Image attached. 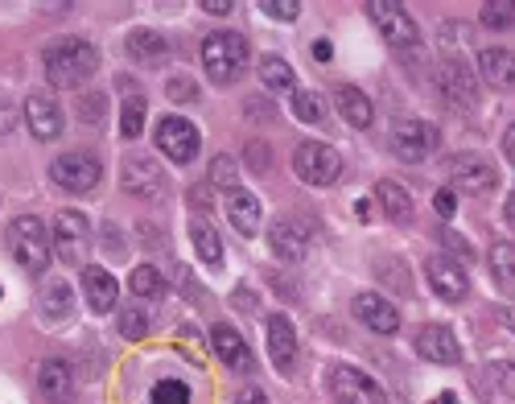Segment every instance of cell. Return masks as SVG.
Returning <instances> with one entry per match:
<instances>
[{
  "label": "cell",
  "mask_w": 515,
  "mask_h": 404,
  "mask_svg": "<svg viewBox=\"0 0 515 404\" xmlns=\"http://www.w3.org/2000/svg\"><path fill=\"white\" fill-rule=\"evenodd\" d=\"M260 83H264L268 91H293L297 75H293V66H289L285 58H264V62H260Z\"/></svg>",
  "instance_id": "obj_31"
},
{
  "label": "cell",
  "mask_w": 515,
  "mask_h": 404,
  "mask_svg": "<svg viewBox=\"0 0 515 404\" xmlns=\"http://www.w3.org/2000/svg\"><path fill=\"white\" fill-rule=\"evenodd\" d=\"M190 240H194V248L202 256V264H211V268L223 264V240H219V231L206 219H190Z\"/></svg>",
  "instance_id": "obj_29"
},
{
  "label": "cell",
  "mask_w": 515,
  "mask_h": 404,
  "mask_svg": "<svg viewBox=\"0 0 515 404\" xmlns=\"http://www.w3.org/2000/svg\"><path fill=\"white\" fill-rule=\"evenodd\" d=\"M165 95L174 99V104H194V99H198V83L190 75H178V79L165 83Z\"/></svg>",
  "instance_id": "obj_38"
},
{
  "label": "cell",
  "mask_w": 515,
  "mask_h": 404,
  "mask_svg": "<svg viewBox=\"0 0 515 404\" xmlns=\"http://www.w3.org/2000/svg\"><path fill=\"white\" fill-rule=\"evenodd\" d=\"M145 330H149V314L145 310H136V306L120 310V334H124V339H145Z\"/></svg>",
  "instance_id": "obj_37"
},
{
  "label": "cell",
  "mask_w": 515,
  "mask_h": 404,
  "mask_svg": "<svg viewBox=\"0 0 515 404\" xmlns=\"http://www.w3.org/2000/svg\"><path fill=\"white\" fill-rule=\"evenodd\" d=\"M79 120L83 124H103V95L99 91H87V95H79Z\"/></svg>",
  "instance_id": "obj_39"
},
{
  "label": "cell",
  "mask_w": 515,
  "mask_h": 404,
  "mask_svg": "<svg viewBox=\"0 0 515 404\" xmlns=\"http://www.w3.org/2000/svg\"><path fill=\"white\" fill-rule=\"evenodd\" d=\"M120 182H124V190L132 194V198H145V202H153V198H165V170L149 157V153H132L124 165H120Z\"/></svg>",
  "instance_id": "obj_9"
},
{
  "label": "cell",
  "mask_w": 515,
  "mask_h": 404,
  "mask_svg": "<svg viewBox=\"0 0 515 404\" xmlns=\"http://www.w3.org/2000/svg\"><path fill=\"white\" fill-rule=\"evenodd\" d=\"M50 178H54L62 190H71V194H91V190L99 186V178H103V165H99V157H95V153L75 149V153L54 157Z\"/></svg>",
  "instance_id": "obj_5"
},
{
  "label": "cell",
  "mask_w": 515,
  "mask_h": 404,
  "mask_svg": "<svg viewBox=\"0 0 515 404\" xmlns=\"http://www.w3.org/2000/svg\"><path fill=\"white\" fill-rule=\"evenodd\" d=\"M202 66H206V79L227 87L235 83L239 75H244V66H248V42L239 38V33L231 29H219L211 33V38L202 42Z\"/></svg>",
  "instance_id": "obj_2"
},
{
  "label": "cell",
  "mask_w": 515,
  "mask_h": 404,
  "mask_svg": "<svg viewBox=\"0 0 515 404\" xmlns=\"http://www.w3.org/2000/svg\"><path fill=\"white\" fill-rule=\"evenodd\" d=\"M178 339H182V343L194 351V359L202 363V355H198V330H194V326H182V330H178Z\"/></svg>",
  "instance_id": "obj_48"
},
{
  "label": "cell",
  "mask_w": 515,
  "mask_h": 404,
  "mask_svg": "<svg viewBox=\"0 0 515 404\" xmlns=\"http://www.w3.org/2000/svg\"><path fill=\"white\" fill-rule=\"evenodd\" d=\"M13 124H17V108L9 99H0V132H13Z\"/></svg>",
  "instance_id": "obj_46"
},
{
  "label": "cell",
  "mask_w": 515,
  "mask_h": 404,
  "mask_svg": "<svg viewBox=\"0 0 515 404\" xmlns=\"http://www.w3.org/2000/svg\"><path fill=\"white\" fill-rule=\"evenodd\" d=\"M367 13H371V21H375V29H380L396 50H412V46L421 42L417 17H408V9L396 5V0H371Z\"/></svg>",
  "instance_id": "obj_7"
},
{
  "label": "cell",
  "mask_w": 515,
  "mask_h": 404,
  "mask_svg": "<svg viewBox=\"0 0 515 404\" xmlns=\"http://www.w3.org/2000/svg\"><path fill=\"white\" fill-rule=\"evenodd\" d=\"M309 50H314V58H318V62H330V54H334V46H330L326 38H322V42H314Z\"/></svg>",
  "instance_id": "obj_49"
},
{
  "label": "cell",
  "mask_w": 515,
  "mask_h": 404,
  "mask_svg": "<svg viewBox=\"0 0 515 404\" xmlns=\"http://www.w3.org/2000/svg\"><path fill=\"white\" fill-rule=\"evenodd\" d=\"M375 268H380V277H384V273L392 277L388 285H392L396 293H412V285H408V268H404L400 260H392V256H388V260H380V264H375Z\"/></svg>",
  "instance_id": "obj_40"
},
{
  "label": "cell",
  "mask_w": 515,
  "mask_h": 404,
  "mask_svg": "<svg viewBox=\"0 0 515 404\" xmlns=\"http://www.w3.org/2000/svg\"><path fill=\"white\" fill-rule=\"evenodd\" d=\"M429 404H458V396H454V392H441V396H433Z\"/></svg>",
  "instance_id": "obj_53"
},
{
  "label": "cell",
  "mask_w": 515,
  "mask_h": 404,
  "mask_svg": "<svg viewBox=\"0 0 515 404\" xmlns=\"http://www.w3.org/2000/svg\"><path fill=\"white\" fill-rule=\"evenodd\" d=\"M375 198H380V207H384V215L392 223H408L412 219V198H408V190L400 182H392V178L375 182Z\"/></svg>",
  "instance_id": "obj_28"
},
{
  "label": "cell",
  "mask_w": 515,
  "mask_h": 404,
  "mask_svg": "<svg viewBox=\"0 0 515 404\" xmlns=\"http://www.w3.org/2000/svg\"><path fill=\"white\" fill-rule=\"evenodd\" d=\"M437 87H441V99H445L450 108L470 112V108L478 104V75L470 71L466 62H458V58H445V62L437 66Z\"/></svg>",
  "instance_id": "obj_10"
},
{
  "label": "cell",
  "mask_w": 515,
  "mask_h": 404,
  "mask_svg": "<svg viewBox=\"0 0 515 404\" xmlns=\"http://www.w3.org/2000/svg\"><path fill=\"white\" fill-rule=\"evenodd\" d=\"M99 50L83 38H58L46 46V79L54 87H79L95 75Z\"/></svg>",
  "instance_id": "obj_1"
},
{
  "label": "cell",
  "mask_w": 515,
  "mask_h": 404,
  "mask_svg": "<svg viewBox=\"0 0 515 404\" xmlns=\"http://www.w3.org/2000/svg\"><path fill=\"white\" fill-rule=\"evenodd\" d=\"M128 289H132L136 297H161V293H165V277L157 273L153 264H141V268H132Z\"/></svg>",
  "instance_id": "obj_32"
},
{
  "label": "cell",
  "mask_w": 515,
  "mask_h": 404,
  "mask_svg": "<svg viewBox=\"0 0 515 404\" xmlns=\"http://www.w3.org/2000/svg\"><path fill=\"white\" fill-rule=\"evenodd\" d=\"M38 388H42V396L54 400V404L71 400V392H75L71 363H66V359H42V367H38Z\"/></svg>",
  "instance_id": "obj_23"
},
{
  "label": "cell",
  "mask_w": 515,
  "mask_h": 404,
  "mask_svg": "<svg viewBox=\"0 0 515 404\" xmlns=\"http://www.w3.org/2000/svg\"><path fill=\"white\" fill-rule=\"evenodd\" d=\"M145 99H128V104L120 108V137L124 141H136L145 132Z\"/></svg>",
  "instance_id": "obj_34"
},
{
  "label": "cell",
  "mask_w": 515,
  "mask_h": 404,
  "mask_svg": "<svg viewBox=\"0 0 515 404\" xmlns=\"http://www.w3.org/2000/svg\"><path fill=\"white\" fill-rule=\"evenodd\" d=\"M206 13H231V0H202Z\"/></svg>",
  "instance_id": "obj_50"
},
{
  "label": "cell",
  "mask_w": 515,
  "mask_h": 404,
  "mask_svg": "<svg viewBox=\"0 0 515 404\" xmlns=\"http://www.w3.org/2000/svg\"><path fill=\"white\" fill-rule=\"evenodd\" d=\"M491 376L499 380V388H503L507 396H515V363H495V367H491Z\"/></svg>",
  "instance_id": "obj_44"
},
{
  "label": "cell",
  "mask_w": 515,
  "mask_h": 404,
  "mask_svg": "<svg viewBox=\"0 0 515 404\" xmlns=\"http://www.w3.org/2000/svg\"><path fill=\"white\" fill-rule=\"evenodd\" d=\"M25 124H29V132L38 141H58L62 137V108L54 104L50 95H29L25 99Z\"/></svg>",
  "instance_id": "obj_16"
},
{
  "label": "cell",
  "mask_w": 515,
  "mask_h": 404,
  "mask_svg": "<svg viewBox=\"0 0 515 404\" xmlns=\"http://www.w3.org/2000/svg\"><path fill=\"white\" fill-rule=\"evenodd\" d=\"M445 174H450V182L462 190V194H491L499 174H495V165L483 161V157H474V153H458L450 157V165H445Z\"/></svg>",
  "instance_id": "obj_12"
},
{
  "label": "cell",
  "mask_w": 515,
  "mask_h": 404,
  "mask_svg": "<svg viewBox=\"0 0 515 404\" xmlns=\"http://www.w3.org/2000/svg\"><path fill=\"white\" fill-rule=\"evenodd\" d=\"M211 347H215L219 363H227V367H231V372H252V351H248V343H244V334H239L235 326L219 322V326L211 330Z\"/></svg>",
  "instance_id": "obj_19"
},
{
  "label": "cell",
  "mask_w": 515,
  "mask_h": 404,
  "mask_svg": "<svg viewBox=\"0 0 515 404\" xmlns=\"http://www.w3.org/2000/svg\"><path fill=\"white\" fill-rule=\"evenodd\" d=\"M478 71L495 87H515V50H503V46L483 50L478 54Z\"/></svg>",
  "instance_id": "obj_27"
},
{
  "label": "cell",
  "mask_w": 515,
  "mask_h": 404,
  "mask_svg": "<svg viewBox=\"0 0 515 404\" xmlns=\"http://www.w3.org/2000/svg\"><path fill=\"white\" fill-rule=\"evenodd\" d=\"M38 314L46 326H62L66 318L75 314V297H71V285L66 281H46L42 293H38Z\"/></svg>",
  "instance_id": "obj_22"
},
{
  "label": "cell",
  "mask_w": 515,
  "mask_h": 404,
  "mask_svg": "<svg viewBox=\"0 0 515 404\" xmlns=\"http://www.w3.org/2000/svg\"><path fill=\"white\" fill-rule=\"evenodd\" d=\"M244 149H248L244 157H248V165H252L256 174H264L268 165H272V153H268V145H264V141H252V145H244Z\"/></svg>",
  "instance_id": "obj_43"
},
{
  "label": "cell",
  "mask_w": 515,
  "mask_h": 404,
  "mask_svg": "<svg viewBox=\"0 0 515 404\" xmlns=\"http://www.w3.org/2000/svg\"><path fill=\"white\" fill-rule=\"evenodd\" d=\"M157 149L169 161H178V165L194 161L198 157V128L190 120H182V116H165L157 124Z\"/></svg>",
  "instance_id": "obj_14"
},
{
  "label": "cell",
  "mask_w": 515,
  "mask_h": 404,
  "mask_svg": "<svg viewBox=\"0 0 515 404\" xmlns=\"http://www.w3.org/2000/svg\"><path fill=\"white\" fill-rule=\"evenodd\" d=\"M211 182L223 190H235V161L231 157H215L211 161Z\"/></svg>",
  "instance_id": "obj_41"
},
{
  "label": "cell",
  "mask_w": 515,
  "mask_h": 404,
  "mask_svg": "<svg viewBox=\"0 0 515 404\" xmlns=\"http://www.w3.org/2000/svg\"><path fill=\"white\" fill-rule=\"evenodd\" d=\"M503 326H507V330H515V318H511V314H503Z\"/></svg>",
  "instance_id": "obj_54"
},
{
  "label": "cell",
  "mask_w": 515,
  "mask_h": 404,
  "mask_svg": "<svg viewBox=\"0 0 515 404\" xmlns=\"http://www.w3.org/2000/svg\"><path fill=\"white\" fill-rule=\"evenodd\" d=\"M223 207H227V215H231V227L239 231V235H256L260 231V202L248 194V190H227L223 194Z\"/></svg>",
  "instance_id": "obj_25"
},
{
  "label": "cell",
  "mask_w": 515,
  "mask_h": 404,
  "mask_svg": "<svg viewBox=\"0 0 515 404\" xmlns=\"http://www.w3.org/2000/svg\"><path fill=\"white\" fill-rule=\"evenodd\" d=\"M330 396L338 404H388L384 388L375 384L367 372H359V367H347V363L330 367Z\"/></svg>",
  "instance_id": "obj_8"
},
{
  "label": "cell",
  "mask_w": 515,
  "mask_h": 404,
  "mask_svg": "<svg viewBox=\"0 0 515 404\" xmlns=\"http://www.w3.org/2000/svg\"><path fill=\"white\" fill-rule=\"evenodd\" d=\"M235 404H268V396H264V392H260L256 384H248L244 392H239V396H235Z\"/></svg>",
  "instance_id": "obj_47"
},
{
  "label": "cell",
  "mask_w": 515,
  "mask_h": 404,
  "mask_svg": "<svg viewBox=\"0 0 515 404\" xmlns=\"http://www.w3.org/2000/svg\"><path fill=\"white\" fill-rule=\"evenodd\" d=\"M149 400L153 404H190V392H186L182 380H161V384H153V396Z\"/></svg>",
  "instance_id": "obj_36"
},
{
  "label": "cell",
  "mask_w": 515,
  "mask_h": 404,
  "mask_svg": "<svg viewBox=\"0 0 515 404\" xmlns=\"http://www.w3.org/2000/svg\"><path fill=\"white\" fill-rule=\"evenodd\" d=\"M503 153H507V161L515 165V124L507 128V137H503Z\"/></svg>",
  "instance_id": "obj_51"
},
{
  "label": "cell",
  "mask_w": 515,
  "mask_h": 404,
  "mask_svg": "<svg viewBox=\"0 0 515 404\" xmlns=\"http://www.w3.org/2000/svg\"><path fill=\"white\" fill-rule=\"evenodd\" d=\"M124 54L136 62V66H165L169 62V42L153 29H132L124 38Z\"/></svg>",
  "instance_id": "obj_20"
},
{
  "label": "cell",
  "mask_w": 515,
  "mask_h": 404,
  "mask_svg": "<svg viewBox=\"0 0 515 404\" xmlns=\"http://www.w3.org/2000/svg\"><path fill=\"white\" fill-rule=\"evenodd\" d=\"M268 351H272V367H277V372H289L293 359H297V330L285 314L268 318Z\"/></svg>",
  "instance_id": "obj_21"
},
{
  "label": "cell",
  "mask_w": 515,
  "mask_h": 404,
  "mask_svg": "<svg viewBox=\"0 0 515 404\" xmlns=\"http://www.w3.org/2000/svg\"><path fill=\"white\" fill-rule=\"evenodd\" d=\"M433 149H437V128H433V124H425V120H400V124L392 128V153H396L400 161L417 165V161H425Z\"/></svg>",
  "instance_id": "obj_13"
},
{
  "label": "cell",
  "mask_w": 515,
  "mask_h": 404,
  "mask_svg": "<svg viewBox=\"0 0 515 404\" xmlns=\"http://www.w3.org/2000/svg\"><path fill=\"white\" fill-rule=\"evenodd\" d=\"M433 207H437V215H445V219H450V215H454V207H458L454 190H450V186H441V190L433 194Z\"/></svg>",
  "instance_id": "obj_45"
},
{
  "label": "cell",
  "mask_w": 515,
  "mask_h": 404,
  "mask_svg": "<svg viewBox=\"0 0 515 404\" xmlns=\"http://www.w3.org/2000/svg\"><path fill=\"white\" fill-rule=\"evenodd\" d=\"M425 277H429V285H433V293H437L441 301H462V297L470 293L466 268L454 264V260H445V256H433V260L425 264Z\"/></svg>",
  "instance_id": "obj_15"
},
{
  "label": "cell",
  "mask_w": 515,
  "mask_h": 404,
  "mask_svg": "<svg viewBox=\"0 0 515 404\" xmlns=\"http://www.w3.org/2000/svg\"><path fill=\"white\" fill-rule=\"evenodd\" d=\"M487 260H491V273H495L499 289L515 293V244H495Z\"/></svg>",
  "instance_id": "obj_30"
},
{
  "label": "cell",
  "mask_w": 515,
  "mask_h": 404,
  "mask_svg": "<svg viewBox=\"0 0 515 404\" xmlns=\"http://www.w3.org/2000/svg\"><path fill=\"white\" fill-rule=\"evenodd\" d=\"M116 293H120V285L112 281L108 268H83V297L95 314H108L116 306Z\"/></svg>",
  "instance_id": "obj_24"
},
{
  "label": "cell",
  "mask_w": 515,
  "mask_h": 404,
  "mask_svg": "<svg viewBox=\"0 0 515 404\" xmlns=\"http://www.w3.org/2000/svg\"><path fill=\"white\" fill-rule=\"evenodd\" d=\"M412 347H417V355L429 363H462V347L445 326H421Z\"/></svg>",
  "instance_id": "obj_17"
},
{
  "label": "cell",
  "mask_w": 515,
  "mask_h": 404,
  "mask_svg": "<svg viewBox=\"0 0 515 404\" xmlns=\"http://www.w3.org/2000/svg\"><path fill=\"white\" fill-rule=\"evenodd\" d=\"M54 248L66 264H83L87 248H91V223L79 211H58L54 215Z\"/></svg>",
  "instance_id": "obj_11"
},
{
  "label": "cell",
  "mask_w": 515,
  "mask_h": 404,
  "mask_svg": "<svg viewBox=\"0 0 515 404\" xmlns=\"http://www.w3.org/2000/svg\"><path fill=\"white\" fill-rule=\"evenodd\" d=\"M334 108H338V116L347 120V124H355V128H367L371 124V116H375V108H371V99L359 91V87H334Z\"/></svg>",
  "instance_id": "obj_26"
},
{
  "label": "cell",
  "mask_w": 515,
  "mask_h": 404,
  "mask_svg": "<svg viewBox=\"0 0 515 404\" xmlns=\"http://www.w3.org/2000/svg\"><path fill=\"white\" fill-rule=\"evenodd\" d=\"M478 21L491 25V29H507L515 21V0H487L483 13H478Z\"/></svg>",
  "instance_id": "obj_35"
},
{
  "label": "cell",
  "mask_w": 515,
  "mask_h": 404,
  "mask_svg": "<svg viewBox=\"0 0 515 404\" xmlns=\"http://www.w3.org/2000/svg\"><path fill=\"white\" fill-rule=\"evenodd\" d=\"M268 248H272V256H277V260H289V264L305 260L309 248H314V223L301 219V215L277 219L268 227Z\"/></svg>",
  "instance_id": "obj_6"
},
{
  "label": "cell",
  "mask_w": 515,
  "mask_h": 404,
  "mask_svg": "<svg viewBox=\"0 0 515 404\" xmlns=\"http://www.w3.org/2000/svg\"><path fill=\"white\" fill-rule=\"evenodd\" d=\"M293 170L305 186H330L342 174V157H338V149H330L322 141H301L293 153Z\"/></svg>",
  "instance_id": "obj_4"
},
{
  "label": "cell",
  "mask_w": 515,
  "mask_h": 404,
  "mask_svg": "<svg viewBox=\"0 0 515 404\" xmlns=\"http://www.w3.org/2000/svg\"><path fill=\"white\" fill-rule=\"evenodd\" d=\"M260 9L268 17H277V21H297V13H301L297 0H260Z\"/></svg>",
  "instance_id": "obj_42"
},
{
  "label": "cell",
  "mask_w": 515,
  "mask_h": 404,
  "mask_svg": "<svg viewBox=\"0 0 515 404\" xmlns=\"http://www.w3.org/2000/svg\"><path fill=\"white\" fill-rule=\"evenodd\" d=\"M503 219H507V223H511V227H515V194H511V198H507V202H503Z\"/></svg>",
  "instance_id": "obj_52"
},
{
  "label": "cell",
  "mask_w": 515,
  "mask_h": 404,
  "mask_svg": "<svg viewBox=\"0 0 515 404\" xmlns=\"http://www.w3.org/2000/svg\"><path fill=\"white\" fill-rule=\"evenodd\" d=\"M355 318H359L367 330H375V334H396V330H400L396 306H392V301H384L380 293H359V297H355Z\"/></svg>",
  "instance_id": "obj_18"
},
{
  "label": "cell",
  "mask_w": 515,
  "mask_h": 404,
  "mask_svg": "<svg viewBox=\"0 0 515 404\" xmlns=\"http://www.w3.org/2000/svg\"><path fill=\"white\" fill-rule=\"evenodd\" d=\"M9 252L13 260L25 268V273H46V264H50V235L42 227V219H33V215H21L9 223Z\"/></svg>",
  "instance_id": "obj_3"
},
{
  "label": "cell",
  "mask_w": 515,
  "mask_h": 404,
  "mask_svg": "<svg viewBox=\"0 0 515 404\" xmlns=\"http://www.w3.org/2000/svg\"><path fill=\"white\" fill-rule=\"evenodd\" d=\"M293 116H297L301 124L326 120V99H322L318 91H297V95H293Z\"/></svg>",
  "instance_id": "obj_33"
}]
</instances>
